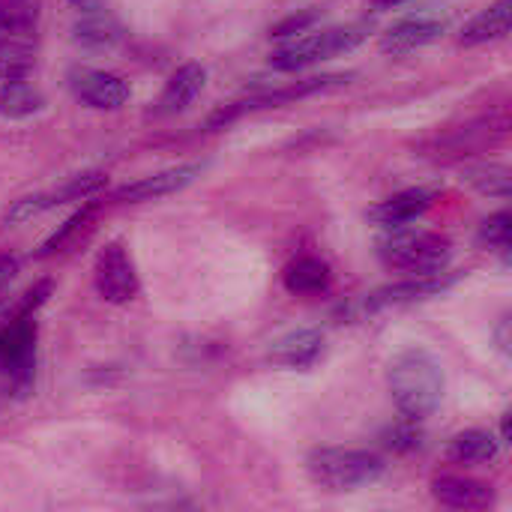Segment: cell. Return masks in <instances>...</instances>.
<instances>
[{"instance_id":"obj_1","label":"cell","mask_w":512,"mask_h":512,"mask_svg":"<svg viewBox=\"0 0 512 512\" xmlns=\"http://www.w3.org/2000/svg\"><path fill=\"white\" fill-rule=\"evenodd\" d=\"M387 387L402 417L423 423L432 417L444 399V369L441 363L423 351L408 348L396 354L387 366Z\"/></svg>"},{"instance_id":"obj_2","label":"cell","mask_w":512,"mask_h":512,"mask_svg":"<svg viewBox=\"0 0 512 512\" xmlns=\"http://www.w3.org/2000/svg\"><path fill=\"white\" fill-rule=\"evenodd\" d=\"M375 255L387 270H399L408 276H432L450 267L453 243L441 231L426 228H387V234L378 237Z\"/></svg>"},{"instance_id":"obj_3","label":"cell","mask_w":512,"mask_h":512,"mask_svg":"<svg viewBox=\"0 0 512 512\" xmlns=\"http://www.w3.org/2000/svg\"><path fill=\"white\" fill-rule=\"evenodd\" d=\"M372 33V21H351L342 27H324V30H306L303 36H294L282 48L270 54V66L276 72H300L306 66H315L321 60H333L339 54L354 51L363 45Z\"/></svg>"},{"instance_id":"obj_4","label":"cell","mask_w":512,"mask_h":512,"mask_svg":"<svg viewBox=\"0 0 512 512\" xmlns=\"http://www.w3.org/2000/svg\"><path fill=\"white\" fill-rule=\"evenodd\" d=\"M384 459L369 450L351 447H318L306 456V474L318 489L357 492L384 477Z\"/></svg>"},{"instance_id":"obj_5","label":"cell","mask_w":512,"mask_h":512,"mask_svg":"<svg viewBox=\"0 0 512 512\" xmlns=\"http://www.w3.org/2000/svg\"><path fill=\"white\" fill-rule=\"evenodd\" d=\"M351 78H354V72H345V75H315V78L291 81V84H282V87H273V90L252 93L246 99L228 102L219 111H213L210 120H207V129H225V126H231L234 120H240L246 114L267 111V108H282V105H291V102H300V99H309V96H318V93L345 87Z\"/></svg>"},{"instance_id":"obj_6","label":"cell","mask_w":512,"mask_h":512,"mask_svg":"<svg viewBox=\"0 0 512 512\" xmlns=\"http://www.w3.org/2000/svg\"><path fill=\"white\" fill-rule=\"evenodd\" d=\"M507 135H510V114H507V108H501L495 114H483V117H477L459 129H450L444 135L429 138L426 144H420V150H423V156L441 159V162L468 159L474 153H483L486 147L501 144Z\"/></svg>"},{"instance_id":"obj_7","label":"cell","mask_w":512,"mask_h":512,"mask_svg":"<svg viewBox=\"0 0 512 512\" xmlns=\"http://www.w3.org/2000/svg\"><path fill=\"white\" fill-rule=\"evenodd\" d=\"M462 279V273H432V276H411L408 282H396L387 288H378L372 294H366L363 300H357L348 315H375V312H387V309H399V306H411L429 297H441L444 291H450L456 282Z\"/></svg>"},{"instance_id":"obj_8","label":"cell","mask_w":512,"mask_h":512,"mask_svg":"<svg viewBox=\"0 0 512 512\" xmlns=\"http://www.w3.org/2000/svg\"><path fill=\"white\" fill-rule=\"evenodd\" d=\"M93 282H96L99 297L105 303H114V306H123V303L135 300L138 291H141V279H138L135 261H132V255L120 243H108L96 255Z\"/></svg>"},{"instance_id":"obj_9","label":"cell","mask_w":512,"mask_h":512,"mask_svg":"<svg viewBox=\"0 0 512 512\" xmlns=\"http://www.w3.org/2000/svg\"><path fill=\"white\" fill-rule=\"evenodd\" d=\"M105 174L102 171H87V174H75L69 177L66 183H60L57 189H48V192H39V195H27L21 201H15L6 213V222H27L33 216H42L60 204H69V201H81V198H93L102 186H105Z\"/></svg>"},{"instance_id":"obj_10","label":"cell","mask_w":512,"mask_h":512,"mask_svg":"<svg viewBox=\"0 0 512 512\" xmlns=\"http://www.w3.org/2000/svg\"><path fill=\"white\" fill-rule=\"evenodd\" d=\"M204 168H207V162H189V165H174V168L138 177L135 183L120 186L108 201L111 204H144V201H156V198L174 195V192L192 186L201 177Z\"/></svg>"},{"instance_id":"obj_11","label":"cell","mask_w":512,"mask_h":512,"mask_svg":"<svg viewBox=\"0 0 512 512\" xmlns=\"http://www.w3.org/2000/svg\"><path fill=\"white\" fill-rule=\"evenodd\" d=\"M69 90L78 102L96 111H117L129 102V84L120 75L93 66H75L69 72Z\"/></svg>"},{"instance_id":"obj_12","label":"cell","mask_w":512,"mask_h":512,"mask_svg":"<svg viewBox=\"0 0 512 512\" xmlns=\"http://www.w3.org/2000/svg\"><path fill=\"white\" fill-rule=\"evenodd\" d=\"M432 498L450 510H489L498 501L495 486L462 474H438L432 480Z\"/></svg>"},{"instance_id":"obj_13","label":"cell","mask_w":512,"mask_h":512,"mask_svg":"<svg viewBox=\"0 0 512 512\" xmlns=\"http://www.w3.org/2000/svg\"><path fill=\"white\" fill-rule=\"evenodd\" d=\"M444 30H447V21L444 18H435V15H408V18H402V21H396L393 27L384 30L381 51L384 54H393V57H402V54H411L417 48L432 45L435 39H441Z\"/></svg>"},{"instance_id":"obj_14","label":"cell","mask_w":512,"mask_h":512,"mask_svg":"<svg viewBox=\"0 0 512 512\" xmlns=\"http://www.w3.org/2000/svg\"><path fill=\"white\" fill-rule=\"evenodd\" d=\"M204 81H207V69L201 63H183L162 87L159 99L153 102L150 114L153 117H171V114H180L186 111L198 93L204 90Z\"/></svg>"},{"instance_id":"obj_15","label":"cell","mask_w":512,"mask_h":512,"mask_svg":"<svg viewBox=\"0 0 512 512\" xmlns=\"http://www.w3.org/2000/svg\"><path fill=\"white\" fill-rule=\"evenodd\" d=\"M435 198H438L435 189H423V186L402 189V192L384 198L381 204H375L369 210V219L375 225H381V228H399V225H408V222L420 219L426 210H432Z\"/></svg>"},{"instance_id":"obj_16","label":"cell","mask_w":512,"mask_h":512,"mask_svg":"<svg viewBox=\"0 0 512 512\" xmlns=\"http://www.w3.org/2000/svg\"><path fill=\"white\" fill-rule=\"evenodd\" d=\"M105 210V201H87L81 210H75L45 243L42 249L36 252V258H54V255H66L72 249H78L93 231H96V222Z\"/></svg>"},{"instance_id":"obj_17","label":"cell","mask_w":512,"mask_h":512,"mask_svg":"<svg viewBox=\"0 0 512 512\" xmlns=\"http://www.w3.org/2000/svg\"><path fill=\"white\" fill-rule=\"evenodd\" d=\"M324 354V336L318 330H294L273 342L270 360L285 369H312Z\"/></svg>"},{"instance_id":"obj_18","label":"cell","mask_w":512,"mask_h":512,"mask_svg":"<svg viewBox=\"0 0 512 512\" xmlns=\"http://www.w3.org/2000/svg\"><path fill=\"white\" fill-rule=\"evenodd\" d=\"M512 21V0H498L489 9H483L480 15H474L462 33H459V45L462 48H477V45H489L498 42L510 33Z\"/></svg>"},{"instance_id":"obj_19","label":"cell","mask_w":512,"mask_h":512,"mask_svg":"<svg viewBox=\"0 0 512 512\" xmlns=\"http://www.w3.org/2000/svg\"><path fill=\"white\" fill-rule=\"evenodd\" d=\"M282 285H285V291L294 294V297H315V294L330 291L333 273H330V264H327V261L312 258V255H303V258H294V261L285 267Z\"/></svg>"},{"instance_id":"obj_20","label":"cell","mask_w":512,"mask_h":512,"mask_svg":"<svg viewBox=\"0 0 512 512\" xmlns=\"http://www.w3.org/2000/svg\"><path fill=\"white\" fill-rule=\"evenodd\" d=\"M459 180L489 198L507 201L512 195V171L504 162H465L459 168Z\"/></svg>"},{"instance_id":"obj_21","label":"cell","mask_w":512,"mask_h":512,"mask_svg":"<svg viewBox=\"0 0 512 512\" xmlns=\"http://www.w3.org/2000/svg\"><path fill=\"white\" fill-rule=\"evenodd\" d=\"M498 453H501V441L483 429L459 432L447 444V459L456 465H489L498 459Z\"/></svg>"},{"instance_id":"obj_22","label":"cell","mask_w":512,"mask_h":512,"mask_svg":"<svg viewBox=\"0 0 512 512\" xmlns=\"http://www.w3.org/2000/svg\"><path fill=\"white\" fill-rule=\"evenodd\" d=\"M72 39L84 48H111L123 39V27L117 24L114 15L93 6L84 9V15L72 24Z\"/></svg>"},{"instance_id":"obj_23","label":"cell","mask_w":512,"mask_h":512,"mask_svg":"<svg viewBox=\"0 0 512 512\" xmlns=\"http://www.w3.org/2000/svg\"><path fill=\"white\" fill-rule=\"evenodd\" d=\"M36 66V48L30 33H6L0 30V78L15 81L27 78Z\"/></svg>"},{"instance_id":"obj_24","label":"cell","mask_w":512,"mask_h":512,"mask_svg":"<svg viewBox=\"0 0 512 512\" xmlns=\"http://www.w3.org/2000/svg\"><path fill=\"white\" fill-rule=\"evenodd\" d=\"M45 108V96L39 87L27 84V78L3 81L0 84V114L9 120H24L33 117Z\"/></svg>"},{"instance_id":"obj_25","label":"cell","mask_w":512,"mask_h":512,"mask_svg":"<svg viewBox=\"0 0 512 512\" xmlns=\"http://www.w3.org/2000/svg\"><path fill=\"white\" fill-rule=\"evenodd\" d=\"M480 246H486L489 252H495L504 264H510V249H512V216L510 210H501L495 216H489L483 225H480V234H477Z\"/></svg>"},{"instance_id":"obj_26","label":"cell","mask_w":512,"mask_h":512,"mask_svg":"<svg viewBox=\"0 0 512 512\" xmlns=\"http://www.w3.org/2000/svg\"><path fill=\"white\" fill-rule=\"evenodd\" d=\"M39 21V0H0V30L33 33Z\"/></svg>"},{"instance_id":"obj_27","label":"cell","mask_w":512,"mask_h":512,"mask_svg":"<svg viewBox=\"0 0 512 512\" xmlns=\"http://www.w3.org/2000/svg\"><path fill=\"white\" fill-rule=\"evenodd\" d=\"M384 447L393 450V453H414V450H420L423 447V432H420L417 420L405 417L402 423L390 426L384 432Z\"/></svg>"},{"instance_id":"obj_28","label":"cell","mask_w":512,"mask_h":512,"mask_svg":"<svg viewBox=\"0 0 512 512\" xmlns=\"http://www.w3.org/2000/svg\"><path fill=\"white\" fill-rule=\"evenodd\" d=\"M315 21H318V12H315V9H306V12L288 15L285 21H279L276 27H270V36H273V39H291V36H297V33L312 30Z\"/></svg>"},{"instance_id":"obj_29","label":"cell","mask_w":512,"mask_h":512,"mask_svg":"<svg viewBox=\"0 0 512 512\" xmlns=\"http://www.w3.org/2000/svg\"><path fill=\"white\" fill-rule=\"evenodd\" d=\"M15 273H18V258L0 255V291L15 279Z\"/></svg>"},{"instance_id":"obj_30","label":"cell","mask_w":512,"mask_h":512,"mask_svg":"<svg viewBox=\"0 0 512 512\" xmlns=\"http://www.w3.org/2000/svg\"><path fill=\"white\" fill-rule=\"evenodd\" d=\"M495 339H498V348L504 351V357H510V315H504V318H501Z\"/></svg>"},{"instance_id":"obj_31","label":"cell","mask_w":512,"mask_h":512,"mask_svg":"<svg viewBox=\"0 0 512 512\" xmlns=\"http://www.w3.org/2000/svg\"><path fill=\"white\" fill-rule=\"evenodd\" d=\"M378 9H393V6H402V3H408V0H372Z\"/></svg>"},{"instance_id":"obj_32","label":"cell","mask_w":512,"mask_h":512,"mask_svg":"<svg viewBox=\"0 0 512 512\" xmlns=\"http://www.w3.org/2000/svg\"><path fill=\"white\" fill-rule=\"evenodd\" d=\"M501 438L510 441V414H504V420H501Z\"/></svg>"},{"instance_id":"obj_33","label":"cell","mask_w":512,"mask_h":512,"mask_svg":"<svg viewBox=\"0 0 512 512\" xmlns=\"http://www.w3.org/2000/svg\"><path fill=\"white\" fill-rule=\"evenodd\" d=\"M69 3H75L78 9H93L96 6V0H69Z\"/></svg>"}]
</instances>
